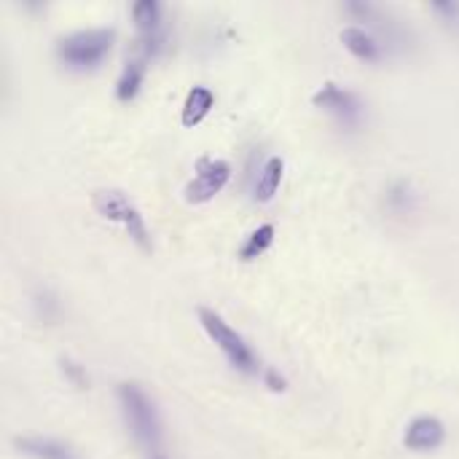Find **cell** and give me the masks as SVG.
I'll return each mask as SVG.
<instances>
[{
	"mask_svg": "<svg viewBox=\"0 0 459 459\" xmlns=\"http://www.w3.org/2000/svg\"><path fill=\"white\" fill-rule=\"evenodd\" d=\"M199 325L204 328V333L210 336V342L223 352V358L229 360V366L245 377H258L264 374V366L258 360V355L253 352V347L247 344V339L231 328L215 309L202 307L199 309Z\"/></svg>",
	"mask_w": 459,
	"mask_h": 459,
	"instance_id": "cell-2",
	"label": "cell"
},
{
	"mask_svg": "<svg viewBox=\"0 0 459 459\" xmlns=\"http://www.w3.org/2000/svg\"><path fill=\"white\" fill-rule=\"evenodd\" d=\"M59 368H62V377H65L73 387H78V390H86V387H89V374H86V368H83L81 363H75L73 358H62V360H59Z\"/></svg>",
	"mask_w": 459,
	"mask_h": 459,
	"instance_id": "cell-18",
	"label": "cell"
},
{
	"mask_svg": "<svg viewBox=\"0 0 459 459\" xmlns=\"http://www.w3.org/2000/svg\"><path fill=\"white\" fill-rule=\"evenodd\" d=\"M446 441V428L438 417H417L403 433V446L411 452H436Z\"/></svg>",
	"mask_w": 459,
	"mask_h": 459,
	"instance_id": "cell-8",
	"label": "cell"
},
{
	"mask_svg": "<svg viewBox=\"0 0 459 459\" xmlns=\"http://www.w3.org/2000/svg\"><path fill=\"white\" fill-rule=\"evenodd\" d=\"M430 11H433L444 24L459 27V3H433Z\"/></svg>",
	"mask_w": 459,
	"mask_h": 459,
	"instance_id": "cell-19",
	"label": "cell"
},
{
	"mask_svg": "<svg viewBox=\"0 0 459 459\" xmlns=\"http://www.w3.org/2000/svg\"><path fill=\"white\" fill-rule=\"evenodd\" d=\"M145 73H148V59L132 54L124 62V67H121V73L116 78V100L118 102H132L140 94V89H143Z\"/></svg>",
	"mask_w": 459,
	"mask_h": 459,
	"instance_id": "cell-10",
	"label": "cell"
},
{
	"mask_svg": "<svg viewBox=\"0 0 459 459\" xmlns=\"http://www.w3.org/2000/svg\"><path fill=\"white\" fill-rule=\"evenodd\" d=\"M231 180V164L226 159H212L204 156L196 161V175L186 186V202L188 204H204L215 199Z\"/></svg>",
	"mask_w": 459,
	"mask_h": 459,
	"instance_id": "cell-7",
	"label": "cell"
},
{
	"mask_svg": "<svg viewBox=\"0 0 459 459\" xmlns=\"http://www.w3.org/2000/svg\"><path fill=\"white\" fill-rule=\"evenodd\" d=\"M94 207H97V212H100L105 221L121 226V229L126 231V237H129L140 250H145V253L153 250L151 231H148V226H145V218H143V212L134 207V202H132L124 191H116V188L97 191V194H94Z\"/></svg>",
	"mask_w": 459,
	"mask_h": 459,
	"instance_id": "cell-4",
	"label": "cell"
},
{
	"mask_svg": "<svg viewBox=\"0 0 459 459\" xmlns=\"http://www.w3.org/2000/svg\"><path fill=\"white\" fill-rule=\"evenodd\" d=\"M315 108H320L323 113H328L339 126L355 132L363 126L366 121V102L360 94H355L352 89H344L333 81H325L315 94H312Z\"/></svg>",
	"mask_w": 459,
	"mask_h": 459,
	"instance_id": "cell-6",
	"label": "cell"
},
{
	"mask_svg": "<svg viewBox=\"0 0 459 459\" xmlns=\"http://www.w3.org/2000/svg\"><path fill=\"white\" fill-rule=\"evenodd\" d=\"M344 13H350L355 22H366V30H371L385 48H409L411 46V30L390 11L374 3H347Z\"/></svg>",
	"mask_w": 459,
	"mask_h": 459,
	"instance_id": "cell-5",
	"label": "cell"
},
{
	"mask_svg": "<svg viewBox=\"0 0 459 459\" xmlns=\"http://www.w3.org/2000/svg\"><path fill=\"white\" fill-rule=\"evenodd\" d=\"M264 382H266V387L269 390H274V393H282L285 387H288V382H285V377L282 374H277L274 368H264Z\"/></svg>",
	"mask_w": 459,
	"mask_h": 459,
	"instance_id": "cell-20",
	"label": "cell"
},
{
	"mask_svg": "<svg viewBox=\"0 0 459 459\" xmlns=\"http://www.w3.org/2000/svg\"><path fill=\"white\" fill-rule=\"evenodd\" d=\"M116 401L134 444L145 449L151 457H159L161 444H164V425H161L156 401L137 382H121L116 390Z\"/></svg>",
	"mask_w": 459,
	"mask_h": 459,
	"instance_id": "cell-1",
	"label": "cell"
},
{
	"mask_svg": "<svg viewBox=\"0 0 459 459\" xmlns=\"http://www.w3.org/2000/svg\"><path fill=\"white\" fill-rule=\"evenodd\" d=\"M282 175H285V161H282L280 156H269V159L261 164L258 175H255V183H253V199H255V202H261V204L272 202V199L277 196V191H280Z\"/></svg>",
	"mask_w": 459,
	"mask_h": 459,
	"instance_id": "cell-11",
	"label": "cell"
},
{
	"mask_svg": "<svg viewBox=\"0 0 459 459\" xmlns=\"http://www.w3.org/2000/svg\"><path fill=\"white\" fill-rule=\"evenodd\" d=\"M113 40H116V30H110V27L75 30L56 40L54 54L70 70H94L110 54Z\"/></svg>",
	"mask_w": 459,
	"mask_h": 459,
	"instance_id": "cell-3",
	"label": "cell"
},
{
	"mask_svg": "<svg viewBox=\"0 0 459 459\" xmlns=\"http://www.w3.org/2000/svg\"><path fill=\"white\" fill-rule=\"evenodd\" d=\"M339 38H342L344 48H347L355 59H360V62H366V65H377V62L385 59V46H382V40H379L371 30H366V27H360V24L344 27Z\"/></svg>",
	"mask_w": 459,
	"mask_h": 459,
	"instance_id": "cell-9",
	"label": "cell"
},
{
	"mask_svg": "<svg viewBox=\"0 0 459 459\" xmlns=\"http://www.w3.org/2000/svg\"><path fill=\"white\" fill-rule=\"evenodd\" d=\"M35 312H38V317L43 320V323H51V320H56V315H59V301H56V296L51 293V290H40V293H35Z\"/></svg>",
	"mask_w": 459,
	"mask_h": 459,
	"instance_id": "cell-17",
	"label": "cell"
},
{
	"mask_svg": "<svg viewBox=\"0 0 459 459\" xmlns=\"http://www.w3.org/2000/svg\"><path fill=\"white\" fill-rule=\"evenodd\" d=\"M132 22L137 35H156L164 27V8L156 0H137L132 5Z\"/></svg>",
	"mask_w": 459,
	"mask_h": 459,
	"instance_id": "cell-15",
	"label": "cell"
},
{
	"mask_svg": "<svg viewBox=\"0 0 459 459\" xmlns=\"http://www.w3.org/2000/svg\"><path fill=\"white\" fill-rule=\"evenodd\" d=\"M212 108H215V94H212V89H207V86H194V89L186 94V102H183V113H180L183 126H188V129L199 126V124L210 116Z\"/></svg>",
	"mask_w": 459,
	"mask_h": 459,
	"instance_id": "cell-13",
	"label": "cell"
},
{
	"mask_svg": "<svg viewBox=\"0 0 459 459\" xmlns=\"http://www.w3.org/2000/svg\"><path fill=\"white\" fill-rule=\"evenodd\" d=\"M417 204H420V196L414 191V186L409 180H393L385 191V207L390 215L395 218H406V215H414L417 212Z\"/></svg>",
	"mask_w": 459,
	"mask_h": 459,
	"instance_id": "cell-14",
	"label": "cell"
},
{
	"mask_svg": "<svg viewBox=\"0 0 459 459\" xmlns=\"http://www.w3.org/2000/svg\"><path fill=\"white\" fill-rule=\"evenodd\" d=\"M16 452L30 459H73V452L56 441V438H46V436H22L13 441Z\"/></svg>",
	"mask_w": 459,
	"mask_h": 459,
	"instance_id": "cell-12",
	"label": "cell"
},
{
	"mask_svg": "<svg viewBox=\"0 0 459 459\" xmlns=\"http://www.w3.org/2000/svg\"><path fill=\"white\" fill-rule=\"evenodd\" d=\"M272 245H274V226H272V223H264V226H258L255 231H250V237L242 242V247H239V258H242L245 264L258 261V258H261Z\"/></svg>",
	"mask_w": 459,
	"mask_h": 459,
	"instance_id": "cell-16",
	"label": "cell"
},
{
	"mask_svg": "<svg viewBox=\"0 0 459 459\" xmlns=\"http://www.w3.org/2000/svg\"><path fill=\"white\" fill-rule=\"evenodd\" d=\"M151 459H164V457H161V455H159V457H151Z\"/></svg>",
	"mask_w": 459,
	"mask_h": 459,
	"instance_id": "cell-21",
	"label": "cell"
}]
</instances>
